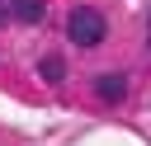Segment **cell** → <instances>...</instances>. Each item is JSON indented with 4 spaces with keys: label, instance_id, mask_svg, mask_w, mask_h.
<instances>
[{
    "label": "cell",
    "instance_id": "6da1fadb",
    "mask_svg": "<svg viewBox=\"0 0 151 146\" xmlns=\"http://www.w3.org/2000/svg\"><path fill=\"white\" fill-rule=\"evenodd\" d=\"M104 33H109V24H104V14H99V9H90V5L71 9V19H66V38H71L76 47H99V42H104Z\"/></svg>",
    "mask_w": 151,
    "mask_h": 146
},
{
    "label": "cell",
    "instance_id": "7a4b0ae2",
    "mask_svg": "<svg viewBox=\"0 0 151 146\" xmlns=\"http://www.w3.org/2000/svg\"><path fill=\"white\" fill-rule=\"evenodd\" d=\"M42 14H47L42 0H9V19H19V24H42Z\"/></svg>",
    "mask_w": 151,
    "mask_h": 146
},
{
    "label": "cell",
    "instance_id": "3957f363",
    "mask_svg": "<svg viewBox=\"0 0 151 146\" xmlns=\"http://www.w3.org/2000/svg\"><path fill=\"white\" fill-rule=\"evenodd\" d=\"M94 94H99L104 104H118V99L127 94V80H123V75H99V80H94Z\"/></svg>",
    "mask_w": 151,
    "mask_h": 146
},
{
    "label": "cell",
    "instance_id": "277c9868",
    "mask_svg": "<svg viewBox=\"0 0 151 146\" xmlns=\"http://www.w3.org/2000/svg\"><path fill=\"white\" fill-rule=\"evenodd\" d=\"M38 71H42V80H47V85H61V80H66L61 57H42V61H38Z\"/></svg>",
    "mask_w": 151,
    "mask_h": 146
},
{
    "label": "cell",
    "instance_id": "5b68a950",
    "mask_svg": "<svg viewBox=\"0 0 151 146\" xmlns=\"http://www.w3.org/2000/svg\"><path fill=\"white\" fill-rule=\"evenodd\" d=\"M0 24H5V5H0Z\"/></svg>",
    "mask_w": 151,
    "mask_h": 146
}]
</instances>
